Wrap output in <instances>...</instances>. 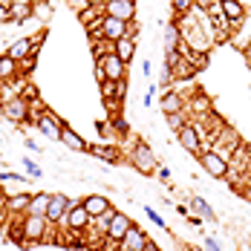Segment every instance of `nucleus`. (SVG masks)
<instances>
[{
  "mask_svg": "<svg viewBox=\"0 0 251 251\" xmlns=\"http://www.w3.org/2000/svg\"><path fill=\"white\" fill-rule=\"evenodd\" d=\"M50 220L47 217H35V214H21V223H15L12 231H15V240H21V243H41L44 237H47V231H50Z\"/></svg>",
  "mask_w": 251,
  "mask_h": 251,
  "instance_id": "obj_1",
  "label": "nucleus"
},
{
  "mask_svg": "<svg viewBox=\"0 0 251 251\" xmlns=\"http://www.w3.org/2000/svg\"><path fill=\"white\" fill-rule=\"evenodd\" d=\"M96 78L101 81H125L127 78V64L116 55V52H107L96 58Z\"/></svg>",
  "mask_w": 251,
  "mask_h": 251,
  "instance_id": "obj_2",
  "label": "nucleus"
},
{
  "mask_svg": "<svg viewBox=\"0 0 251 251\" xmlns=\"http://www.w3.org/2000/svg\"><path fill=\"white\" fill-rule=\"evenodd\" d=\"M127 35H133V24L119 21V18H113V15H101L99 32H96L99 41H110V44H116V41H122V38H127Z\"/></svg>",
  "mask_w": 251,
  "mask_h": 251,
  "instance_id": "obj_3",
  "label": "nucleus"
},
{
  "mask_svg": "<svg viewBox=\"0 0 251 251\" xmlns=\"http://www.w3.org/2000/svg\"><path fill=\"white\" fill-rule=\"evenodd\" d=\"M130 162H133V168H136L139 174H145V176H153L159 171V159H156V153L151 151L148 142H136V145H133Z\"/></svg>",
  "mask_w": 251,
  "mask_h": 251,
  "instance_id": "obj_4",
  "label": "nucleus"
},
{
  "mask_svg": "<svg viewBox=\"0 0 251 251\" xmlns=\"http://www.w3.org/2000/svg\"><path fill=\"white\" fill-rule=\"evenodd\" d=\"M200 165H202V171L208 176H214V179H226L231 174V162H228L223 153H217L214 148H208V151L200 153Z\"/></svg>",
  "mask_w": 251,
  "mask_h": 251,
  "instance_id": "obj_5",
  "label": "nucleus"
},
{
  "mask_svg": "<svg viewBox=\"0 0 251 251\" xmlns=\"http://www.w3.org/2000/svg\"><path fill=\"white\" fill-rule=\"evenodd\" d=\"M0 113H3L6 122H12V125H24L26 119L32 116V110H29V99H26V96H9V99L3 101Z\"/></svg>",
  "mask_w": 251,
  "mask_h": 251,
  "instance_id": "obj_6",
  "label": "nucleus"
},
{
  "mask_svg": "<svg viewBox=\"0 0 251 251\" xmlns=\"http://www.w3.org/2000/svg\"><path fill=\"white\" fill-rule=\"evenodd\" d=\"M130 226H133V220H130L127 214H122V211H116V217L110 220V226H107V231H104L107 249H110V246H119V243L125 240V234L130 231Z\"/></svg>",
  "mask_w": 251,
  "mask_h": 251,
  "instance_id": "obj_7",
  "label": "nucleus"
},
{
  "mask_svg": "<svg viewBox=\"0 0 251 251\" xmlns=\"http://www.w3.org/2000/svg\"><path fill=\"white\" fill-rule=\"evenodd\" d=\"M61 226H67L70 231H87V228L93 226V217L87 214V208L81 205V200H73L70 202V211H67V217H64Z\"/></svg>",
  "mask_w": 251,
  "mask_h": 251,
  "instance_id": "obj_8",
  "label": "nucleus"
},
{
  "mask_svg": "<svg viewBox=\"0 0 251 251\" xmlns=\"http://www.w3.org/2000/svg\"><path fill=\"white\" fill-rule=\"evenodd\" d=\"M35 125L38 130L44 133V139H55V142H61V130H64V122L52 113V110H44V113H38L35 116Z\"/></svg>",
  "mask_w": 251,
  "mask_h": 251,
  "instance_id": "obj_9",
  "label": "nucleus"
},
{
  "mask_svg": "<svg viewBox=\"0 0 251 251\" xmlns=\"http://www.w3.org/2000/svg\"><path fill=\"white\" fill-rule=\"evenodd\" d=\"M101 12H104V15H113V18H119V21L133 24V21H136V0H107V3L101 6Z\"/></svg>",
  "mask_w": 251,
  "mask_h": 251,
  "instance_id": "obj_10",
  "label": "nucleus"
},
{
  "mask_svg": "<svg viewBox=\"0 0 251 251\" xmlns=\"http://www.w3.org/2000/svg\"><path fill=\"white\" fill-rule=\"evenodd\" d=\"M176 142H179L188 153H194V156L202 153V139H200V133H197V127H194V122H188V125L176 133Z\"/></svg>",
  "mask_w": 251,
  "mask_h": 251,
  "instance_id": "obj_11",
  "label": "nucleus"
},
{
  "mask_svg": "<svg viewBox=\"0 0 251 251\" xmlns=\"http://www.w3.org/2000/svg\"><path fill=\"white\" fill-rule=\"evenodd\" d=\"M70 202L64 194H50V208H47V220H50V226H58V223H64V217H67V211H70Z\"/></svg>",
  "mask_w": 251,
  "mask_h": 251,
  "instance_id": "obj_12",
  "label": "nucleus"
},
{
  "mask_svg": "<svg viewBox=\"0 0 251 251\" xmlns=\"http://www.w3.org/2000/svg\"><path fill=\"white\" fill-rule=\"evenodd\" d=\"M145 246H148V234L142 231V226H130V231L125 234V240L119 243V251H145Z\"/></svg>",
  "mask_w": 251,
  "mask_h": 251,
  "instance_id": "obj_13",
  "label": "nucleus"
},
{
  "mask_svg": "<svg viewBox=\"0 0 251 251\" xmlns=\"http://www.w3.org/2000/svg\"><path fill=\"white\" fill-rule=\"evenodd\" d=\"M185 110L191 116H197V119H208L211 116V99L202 90H197V93H191V99L185 101Z\"/></svg>",
  "mask_w": 251,
  "mask_h": 251,
  "instance_id": "obj_14",
  "label": "nucleus"
},
{
  "mask_svg": "<svg viewBox=\"0 0 251 251\" xmlns=\"http://www.w3.org/2000/svg\"><path fill=\"white\" fill-rule=\"evenodd\" d=\"M6 55L15 58V61H24L29 55H38V47L32 44V38H15V41L6 47Z\"/></svg>",
  "mask_w": 251,
  "mask_h": 251,
  "instance_id": "obj_15",
  "label": "nucleus"
},
{
  "mask_svg": "<svg viewBox=\"0 0 251 251\" xmlns=\"http://www.w3.org/2000/svg\"><path fill=\"white\" fill-rule=\"evenodd\" d=\"M81 205L87 208V214H90L93 220H99L101 214H107V211L113 208V202L107 200V197H101V194H90V197H84Z\"/></svg>",
  "mask_w": 251,
  "mask_h": 251,
  "instance_id": "obj_16",
  "label": "nucleus"
},
{
  "mask_svg": "<svg viewBox=\"0 0 251 251\" xmlns=\"http://www.w3.org/2000/svg\"><path fill=\"white\" fill-rule=\"evenodd\" d=\"M159 110H162L165 116H168V113H185V99H182V93L165 90L162 99H159Z\"/></svg>",
  "mask_w": 251,
  "mask_h": 251,
  "instance_id": "obj_17",
  "label": "nucleus"
},
{
  "mask_svg": "<svg viewBox=\"0 0 251 251\" xmlns=\"http://www.w3.org/2000/svg\"><path fill=\"white\" fill-rule=\"evenodd\" d=\"M220 6H223V18H226L231 26H237V24L246 21V6H243L240 0H220Z\"/></svg>",
  "mask_w": 251,
  "mask_h": 251,
  "instance_id": "obj_18",
  "label": "nucleus"
},
{
  "mask_svg": "<svg viewBox=\"0 0 251 251\" xmlns=\"http://www.w3.org/2000/svg\"><path fill=\"white\" fill-rule=\"evenodd\" d=\"M29 200H32V194H15V197H9V200L3 202V211L9 214V217H18V214H26V208H29Z\"/></svg>",
  "mask_w": 251,
  "mask_h": 251,
  "instance_id": "obj_19",
  "label": "nucleus"
},
{
  "mask_svg": "<svg viewBox=\"0 0 251 251\" xmlns=\"http://www.w3.org/2000/svg\"><path fill=\"white\" fill-rule=\"evenodd\" d=\"M61 142H64L70 151H75V153H87V151H90V145H87V142H84V139H81L70 125H64V130H61Z\"/></svg>",
  "mask_w": 251,
  "mask_h": 251,
  "instance_id": "obj_20",
  "label": "nucleus"
},
{
  "mask_svg": "<svg viewBox=\"0 0 251 251\" xmlns=\"http://www.w3.org/2000/svg\"><path fill=\"white\" fill-rule=\"evenodd\" d=\"M188 211H191L194 217H200L202 223H214V220H217V214H214V208H211L208 202L202 200V197H194V200L188 202Z\"/></svg>",
  "mask_w": 251,
  "mask_h": 251,
  "instance_id": "obj_21",
  "label": "nucleus"
},
{
  "mask_svg": "<svg viewBox=\"0 0 251 251\" xmlns=\"http://www.w3.org/2000/svg\"><path fill=\"white\" fill-rule=\"evenodd\" d=\"M18 75H21L18 61H15V58H9V55L3 52V55H0V81H15Z\"/></svg>",
  "mask_w": 251,
  "mask_h": 251,
  "instance_id": "obj_22",
  "label": "nucleus"
},
{
  "mask_svg": "<svg viewBox=\"0 0 251 251\" xmlns=\"http://www.w3.org/2000/svg\"><path fill=\"white\" fill-rule=\"evenodd\" d=\"M116 55H119L125 64H130V61H133V55H136V38H133V35H127V38H122V41H116Z\"/></svg>",
  "mask_w": 251,
  "mask_h": 251,
  "instance_id": "obj_23",
  "label": "nucleus"
},
{
  "mask_svg": "<svg viewBox=\"0 0 251 251\" xmlns=\"http://www.w3.org/2000/svg\"><path fill=\"white\" fill-rule=\"evenodd\" d=\"M47 208H50V194H32L26 214H35V217H47Z\"/></svg>",
  "mask_w": 251,
  "mask_h": 251,
  "instance_id": "obj_24",
  "label": "nucleus"
},
{
  "mask_svg": "<svg viewBox=\"0 0 251 251\" xmlns=\"http://www.w3.org/2000/svg\"><path fill=\"white\" fill-rule=\"evenodd\" d=\"M182 44V29L179 24H168L165 26V50H179Z\"/></svg>",
  "mask_w": 251,
  "mask_h": 251,
  "instance_id": "obj_25",
  "label": "nucleus"
},
{
  "mask_svg": "<svg viewBox=\"0 0 251 251\" xmlns=\"http://www.w3.org/2000/svg\"><path fill=\"white\" fill-rule=\"evenodd\" d=\"M52 15H55V9H52L50 0H44V3H35V6H32V18H35V21H41V24H50Z\"/></svg>",
  "mask_w": 251,
  "mask_h": 251,
  "instance_id": "obj_26",
  "label": "nucleus"
},
{
  "mask_svg": "<svg viewBox=\"0 0 251 251\" xmlns=\"http://www.w3.org/2000/svg\"><path fill=\"white\" fill-rule=\"evenodd\" d=\"M87 153H93V156H99V159H107V162H116V159H119V151H116V148H101V145H90Z\"/></svg>",
  "mask_w": 251,
  "mask_h": 251,
  "instance_id": "obj_27",
  "label": "nucleus"
},
{
  "mask_svg": "<svg viewBox=\"0 0 251 251\" xmlns=\"http://www.w3.org/2000/svg\"><path fill=\"white\" fill-rule=\"evenodd\" d=\"M165 122H168V127H171L174 133H179L182 127L188 125V119H185V113H168V116H165Z\"/></svg>",
  "mask_w": 251,
  "mask_h": 251,
  "instance_id": "obj_28",
  "label": "nucleus"
},
{
  "mask_svg": "<svg viewBox=\"0 0 251 251\" xmlns=\"http://www.w3.org/2000/svg\"><path fill=\"white\" fill-rule=\"evenodd\" d=\"M171 6H174V12L182 18V15H188V12H194V6H197V0H171Z\"/></svg>",
  "mask_w": 251,
  "mask_h": 251,
  "instance_id": "obj_29",
  "label": "nucleus"
},
{
  "mask_svg": "<svg viewBox=\"0 0 251 251\" xmlns=\"http://www.w3.org/2000/svg\"><path fill=\"white\" fill-rule=\"evenodd\" d=\"M35 58H38V55H29V58H24V61H18V67H21V75H29V73L35 70Z\"/></svg>",
  "mask_w": 251,
  "mask_h": 251,
  "instance_id": "obj_30",
  "label": "nucleus"
},
{
  "mask_svg": "<svg viewBox=\"0 0 251 251\" xmlns=\"http://www.w3.org/2000/svg\"><path fill=\"white\" fill-rule=\"evenodd\" d=\"M67 3H70V9H73V12H78V15H84L87 9H96V6H90L87 0H67Z\"/></svg>",
  "mask_w": 251,
  "mask_h": 251,
  "instance_id": "obj_31",
  "label": "nucleus"
},
{
  "mask_svg": "<svg viewBox=\"0 0 251 251\" xmlns=\"http://www.w3.org/2000/svg\"><path fill=\"white\" fill-rule=\"evenodd\" d=\"M0 24H12V12H9V0H0Z\"/></svg>",
  "mask_w": 251,
  "mask_h": 251,
  "instance_id": "obj_32",
  "label": "nucleus"
},
{
  "mask_svg": "<svg viewBox=\"0 0 251 251\" xmlns=\"http://www.w3.org/2000/svg\"><path fill=\"white\" fill-rule=\"evenodd\" d=\"M24 162V168L29 171V176H44V171L38 168V162H32V159H21Z\"/></svg>",
  "mask_w": 251,
  "mask_h": 251,
  "instance_id": "obj_33",
  "label": "nucleus"
},
{
  "mask_svg": "<svg viewBox=\"0 0 251 251\" xmlns=\"http://www.w3.org/2000/svg\"><path fill=\"white\" fill-rule=\"evenodd\" d=\"M119 104H122V99H104V107H107V113H113V116H119Z\"/></svg>",
  "mask_w": 251,
  "mask_h": 251,
  "instance_id": "obj_34",
  "label": "nucleus"
},
{
  "mask_svg": "<svg viewBox=\"0 0 251 251\" xmlns=\"http://www.w3.org/2000/svg\"><path fill=\"white\" fill-rule=\"evenodd\" d=\"M99 133L104 142H113V133H110V122H99Z\"/></svg>",
  "mask_w": 251,
  "mask_h": 251,
  "instance_id": "obj_35",
  "label": "nucleus"
},
{
  "mask_svg": "<svg viewBox=\"0 0 251 251\" xmlns=\"http://www.w3.org/2000/svg\"><path fill=\"white\" fill-rule=\"evenodd\" d=\"M156 93H159V87H156V84H151V87H148V93H145V107H153Z\"/></svg>",
  "mask_w": 251,
  "mask_h": 251,
  "instance_id": "obj_36",
  "label": "nucleus"
},
{
  "mask_svg": "<svg viewBox=\"0 0 251 251\" xmlns=\"http://www.w3.org/2000/svg\"><path fill=\"white\" fill-rule=\"evenodd\" d=\"M145 214H148V217H151V223H156L159 228H168V226H165V220H162V217H159L153 208H145Z\"/></svg>",
  "mask_w": 251,
  "mask_h": 251,
  "instance_id": "obj_37",
  "label": "nucleus"
},
{
  "mask_svg": "<svg viewBox=\"0 0 251 251\" xmlns=\"http://www.w3.org/2000/svg\"><path fill=\"white\" fill-rule=\"evenodd\" d=\"M205 251H223V249H220V243L214 237H205Z\"/></svg>",
  "mask_w": 251,
  "mask_h": 251,
  "instance_id": "obj_38",
  "label": "nucleus"
},
{
  "mask_svg": "<svg viewBox=\"0 0 251 251\" xmlns=\"http://www.w3.org/2000/svg\"><path fill=\"white\" fill-rule=\"evenodd\" d=\"M151 73H153V64H151V61H142V75L151 78Z\"/></svg>",
  "mask_w": 251,
  "mask_h": 251,
  "instance_id": "obj_39",
  "label": "nucleus"
},
{
  "mask_svg": "<svg viewBox=\"0 0 251 251\" xmlns=\"http://www.w3.org/2000/svg\"><path fill=\"white\" fill-rule=\"evenodd\" d=\"M26 148H29V151H35V153H41V151H44V148H41L38 142H32V139H26Z\"/></svg>",
  "mask_w": 251,
  "mask_h": 251,
  "instance_id": "obj_40",
  "label": "nucleus"
},
{
  "mask_svg": "<svg viewBox=\"0 0 251 251\" xmlns=\"http://www.w3.org/2000/svg\"><path fill=\"white\" fill-rule=\"evenodd\" d=\"M159 176H162V179L168 182V179H171V171H168V168H159Z\"/></svg>",
  "mask_w": 251,
  "mask_h": 251,
  "instance_id": "obj_41",
  "label": "nucleus"
},
{
  "mask_svg": "<svg viewBox=\"0 0 251 251\" xmlns=\"http://www.w3.org/2000/svg\"><path fill=\"white\" fill-rule=\"evenodd\" d=\"M87 3H90V6H96V9H101V6H104V0H87Z\"/></svg>",
  "mask_w": 251,
  "mask_h": 251,
  "instance_id": "obj_42",
  "label": "nucleus"
},
{
  "mask_svg": "<svg viewBox=\"0 0 251 251\" xmlns=\"http://www.w3.org/2000/svg\"><path fill=\"white\" fill-rule=\"evenodd\" d=\"M145 251H159V249H156V243H151V240H148V246H145Z\"/></svg>",
  "mask_w": 251,
  "mask_h": 251,
  "instance_id": "obj_43",
  "label": "nucleus"
},
{
  "mask_svg": "<svg viewBox=\"0 0 251 251\" xmlns=\"http://www.w3.org/2000/svg\"><path fill=\"white\" fill-rule=\"evenodd\" d=\"M3 202H6V194H3V185H0V208H3Z\"/></svg>",
  "mask_w": 251,
  "mask_h": 251,
  "instance_id": "obj_44",
  "label": "nucleus"
},
{
  "mask_svg": "<svg viewBox=\"0 0 251 251\" xmlns=\"http://www.w3.org/2000/svg\"><path fill=\"white\" fill-rule=\"evenodd\" d=\"M246 200H249V202H251V188H246Z\"/></svg>",
  "mask_w": 251,
  "mask_h": 251,
  "instance_id": "obj_45",
  "label": "nucleus"
},
{
  "mask_svg": "<svg viewBox=\"0 0 251 251\" xmlns=\"http://www.w3.org/2000/svg\"><path fill=\"white\" fill-rule=\"evenodd\" d=\"M29 3H32V6H35V3H44V0H29Z\"/></svg>",
  "mask_w": 251,
  "mask_h": 251,
  "instance_id": "obj_46",
  "label": "nucleus"
},
{
  "mask_svg": "<svg viewBox=\"0 0 251 251\" xmlns=\"http://www.w3.org/2000/svg\"><path fill=\"white\" fill-rule=\"evenodd\" d=\"M104 3H107V0H104Z\"/></svg>",
  "mask_w": 251,
  "mask_h": 251,
  "instance_id": "obj_47",
  "label": "nucleus"
}]
</instances>
